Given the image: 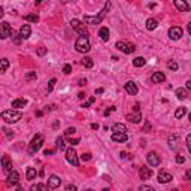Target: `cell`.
<instances>
[{
	"instance_id": "obj_59",
	"label": "cell",
	"mask_w": 191,
	"mask_h": 191,
	"mask_svg": "<svg viewBox=\"0 0 191 191\" xmlns=\"http://www.w3.org/2000/svg\"><path fill=\"white\" fill-rule=\"evenodd\" d=\"M52 152H54V151H51V150H46V151H45V155H51Z\"/></svg>"
},
{
	"instance_id": "obj_14",
	"label": "cell",
	"mask_w": 191,
	"mask_h": 191,
	"mask_svg": "<svg viewBox=\"0 0 191 191\" xmlns=\"http://www.w3.org/2000/svg\"><path fill=\"white\" fill-rule=\"evenodd\" d=\"M157 179H158V182L160 184H167V182H170L172 179H173V176H172V173H167V172H160L157 176Z\"/></svg>"
},
{
	"instance_id": "obj_49",
	"label": "cell",
	"mask_w": 191,
	"mask_h": 191,
	"mask_svg": "<svg viewBox=\"0 0 191 191\" xmlns=\"http://www.w3.org/2000/svg\"><path fill=\"white\" fill-rule=\"evenodd\" d=\"M185 179H187V181H191V169L185 172Z\"/></svg>"
},
{
	"instance_id": "obj_15",
	"label": "cell",
	"mask_w": 191,
	"mask_h": 191,
	"mask_svg": "<svg viewBox=\"0 0 191 191\" xmlns=\"http://www.w3.org/2000/svg\"><path fill=\"white\" fill-rule=\"evenodd\" d=\"M112 141L118 142V143H123V142L128 141V136H127V133H118V132H114V133H112Z\"/></svg>"
},
{
	"instance_id": "obj_45",
	"label": "cell",
	"mask_w": 191,
	"mask_h": 191,
	"mask_svg": "<svg viewBox=\"0 0 191 191\" xmlns=\"http://www.w3.org/2000/svg\"><path fill=\"white\" fill-rule=\"evenodd\" d=\"M36 52H37V55H45V54H46V48H43V46H41V48H37V51H36Z\"/></svg>"
},
{
	"instance_id": "obj_47",
	"label": "cell",
	"mask_w": 191,
	"mask_h": 191,
	"mask_svg": "<svg viewBox=\"0 0 191 191\" xmlns=\"http://www.w3.org/2000/svg\"><path fill=\"white\" fill-rule=\"evenodd\" d=\"M187 148H188V151L191 152V133L187 134Z\"/></svg>"
},
{
	"instance_id": "obj_6",
	"label": "cell",
	"mask_w": 191,
	"mask_h": 191,
	"mask_svg": "<svg viewBox=\"0 0 191 191\" xmlns=\"http://www.w3.org/2000/svg\"><path fill=\"white\" fill-rule=\"evenodd\" d=\"M66 160H67V163L72 164L73 167L79 166V158H78V154H76V151L73 150L72 146L66 150Z\"/></svg>"
},
{
	"instance_id": "obj_2",
	"label": "cell",
	"mask_w": 191,
	"mask_h": 191,
	"mask_svg": "<svg viewBox=\"0 0 191 191\" xmlns=\"http://www.w3.org/2000/svg\"><path fill=\"white\" fill-rule=\"evenodd\" d=\"M21 116L23 114L18 111V109H8V111H3L2 112V119H5L6 123L9 124H14V123H18L20 119H21Z\"/></svg>"
},
{
	"instance_id": "obj_36",
	"label": "cell",
	"mask_w": 191,
	"mask_h": 191,
	"mask_svg": "<svg viewBox=\"0 0 191 191\" xmlns=\"http://www.w3.org/2000/svg\"><path fill=\"white\" fill-rule=\"evenodd\" d=\"M48 188V185H43V184H36V185H32V188L30 190H42V191H45Z\"/></svg>"
},
{
	"instance_id": "obj_58",
	"label": "cell",
	"mask_w": 191,
	"mask_h": 191,
	"mask_svg": "<svg viewBox=\"0 0 191 191\" xmlns=\"http://www.w3.org/2000/svg\"><path fill=\"white\" fill-rule=\"evenodd\" d=\"M187 30H188V33H190V36H191V23H188V25H187Z\"/></svg>"
},
{
	"instance_id": "obj_46",
	"label": "cell",
	"mask_w": 191,
	"mask_h": 191,
	"mask_svg": "<svg viewBox=\"0 0 191 191\" xmlns=\"http://www.w3.org/2000/svg\"><path fill=\"white\" fill-rule=\"evenodd\" d=\"M150 130H151V124H150V121H145V127H143V130H142V132L148 133Z\"/></svg>"
},
{
	"instance_id": "obj_19",
	"label": "cell",
	"mask_w": 191,
	"mask_h": 191,
	"mask_svg": "<svg viewBox=\"0 0 191 191\" xmlns=\"http://www.w3.org/2000/svg\"><path fill=\"white\" fill-rule=\"evenodd\" d=\"M179 141H181V136H179V134H170V136H169V145H170V148H172V150H176Z\"/></svg>"
},
{
	"instance_id": "obj_41",
	"label": "cell",
	"mask_w": 191,
	"mask_h": 191,
	"mask_svg": "<svg viewBox=\"0 0 191 191\" xmlns=\"http://www.w3.org/2000/svg\"><path fill=\"white\" fill-rule=\"evenodd\" d=\"M12 37H14V42H15L17 45H20V43H21V39H23V37H21V34H20V33H18V34L12 33Z\"/></svg>"
},
{
	"instance_id": "obj_32",
	"label": "cell",
	"mask_w": 191,
	"mask_h": 191,
	"mask_svg": "<svg viewBox=\"0 0 191 191\" xmlns=\"http://www.w3.org/2000/svg\"><path fill=\"white\" fill-rule=\"evenodd\" d=\"M185 112H187V109H185V108H178L176 111H175V118L181 119V118L185 115Z\"/></svg>"
},
{
	"instance_id": "obj_12",
	"label": "cell",
	"mask_w": 191,
	"mask_h": 191,
	"mask_svg": "<svg viewBox=\"0 0 191 191\" xmlns=\"http://www.w3.org/2000/svg\"><path fill=\"white\" fill-rule=\"evenodd\" d=\"M173 5L179 12H188L190 11V5L185 0H173Z\"/></svg>"
},
{
	"instance_id": "obj_26",
	"label": "cell",
	"mask_w": 191,
	"mask_h": 191,
	"mask_svg": "<svg viewBox=\"0 0 191 191\" xmlns=\"http://www.w3.org/2000/svg\"><path fill=\"white\" fill-rule=\"evenodd\" d=\"M127 119H128L130 123H134V124H137V123H141V119H142L141 112L137 111V112H136V114H133V115H128V116H127Z\"/></svg>"
},
{
	"instance_id": "obj_16",
	"label": "cell",
	"mask_w": 191,
	"mask_h": 191,
	"mask_svg": "<svg viewBox=\"0 0 191 191\" xmlns=\"http://www.w3.org/2000/svg\"><path fill=\"white\" fill-rule=\"evenodd\" d=\"M2 166H3V172H6V173L12 172V161L9 160L8 155H3L2 157Z\"/></svg>"
},
{
	"instance_id": "obj_53",
	"label": "cell",
	"mask_w": 191,
	"mask_h": 191,
	"mask_svg": "<svg viewBox=\"0 0 191 191\" xmlns=\"http://www.w3.org/2000/svg\"><path fill=\"white\" fill-rule=\"evenodd\" d=\"M66 190L67 191H76V187H75V185H67Z\"/></svg>"
},
{
	"instance_id": "obj_10",
	"label": "cell",
	"mask_w": 191,
	"mask_h": 191,
	"mask_svg": "<svg viewBox=\"0 0 191 191\" xmlns=\"http://www.w3.org/2000/svg\"><path fill=\"white\" fill-rule=\"evenodd\" d=\"M116 48L121 51V52H124V54H132L136 48H134V45H130V43H125V42H116Z\"/></svg>"
},
{
	"instance_id": "obj_64",
	"label": "cell",
	"mask_w": 191,
	"mask_h": 191,
	"mask_svg": "<svg viewBox=\"0 0 191 191\" xmlns=\"http://www.w3.org/2000/svg\"><path fill=\"white\" fill-rule=\"evenodd\" d=\"M188 118H190V121H191V112H190V115H188Z\"/></svg>"
},
{
	"instance_id": "obj_21",
	"label": "cell",
	"mask_w": 191,
	"mask_h": 191,
	"mask_svg": "<svg viewBox=\"0 0 191 191\" xmlns=\"http://www.w3.org/2000/svg\"><path fill=\"white\" fill-rule=\"evenodd\" d=\"M20 34H21V37H23V39L30 37V34H32V28H30V25H28V24L23 25V27L20 28Z\"/></svg>"
},
{
	"instance_id": "obj_42",
	"label": "cell",
	"mask_w": 191,
	"mask_h": 191,
	"mask_svg": "<svg viewBox=\"0 0 191 191\" xmlns=\"http://www.w3.org/2000/svg\"><path fill=\"white\" fill-rule=\"evenodd\" d=\"M94 102H96V97H90L85 103H82V108H88V106H90L91 103H94Z\"/></svg>"
},
{
	"instance_id": "obj_55",
	"label": "cell",
	"mask_w": 191,
	"mask_h": 191,
	"mask_svg": "<svg viewBox=\"0 0 191 191\" xmlns=\"http://www.w3.org/2000/svg\"><path fill=\"white\" fill-rule=\"evenodd\" d=\"M91 128H93V130H97V128H99V124H97V123H93Z\"/></svg>"
},
{
	"instance_id": "obj_50",
	"label": "cell",
	"mask_w": 191,
	"mask_h": 191,
	"mask_svg": "<svg viewBox=\"0 0 191 191\" xmlns=\"http://www.w3.org/2000/svg\"><path fill=\"white\" fill-rule=\"evenodd\" d=\"M3 132L6 133V136H8V137H14V133H11V130H8V128H3Z\"/></svg>"
},
{
	"instance_id": "obj_35",
	"label": "cell",
	"mask_w": 191,
	"mask_h": 191,
	"mask_svg": "<svg viewBox=\"0 0 191 191\" xmlns=\"http://www.w3.org/2000/svg\"><path fill=\"white\" fill-rule=\"evenodd\" d=\"M57 148L60 151L66 150V143H64V141H63V137H57Z\"/></svg>"
},
{
	"instance_id": "obj_43",
	"label": "cell",
	"mask_w": 191,
	"mask_h": 191,
	"mask_svg": "<svg viewBox=\"0 0 191 191\" xmlns=\"http://www.w3.org/2000/svg\"><path fill=\"white\" fill-rule=\"evenodd\" d=\"M63 72H64L66 75L72 73V66H70V64H64V67H63Z\"/></svg>"
},
{
	"instance_id": "obj_1",
	"label": "cell",
	"mask_w": 191,
	"mask_h": 191,
	"mask_svg": "<svg viewBox=\"0 0 191 191\" xmlns=\"http://www.w3.org/2000/svg\"><path fill=\"white\" fill-rule=\"evenodd\" d=\"M109 9H111V2H106V5L103 6V9L100 11L99 14L96 15V17H90V15H85L84 17V21L87 23V24H93V25H96V24H100L103 20H105V17H106V14L109 12Z\"/></svg>"
},
{
	"instance_id": "obj_44",
	"label": "cell",
	"mask_w": 191,
	"mask_h": 191,
	"mask_svg": "<svg viewBox=\"0 0 191 191\" xmlns=\"http://www.w3.org/2000/svg\"><path fill=\"white\" fill-rule=\"evenodd\" d=\"M139 190H141V191H154V188H152V187H150V185H141V187H139Z\"/></svg>"
},
{
	"instance_id": "obj_22",
	"label": "cell",
	"mask_w": 191,
	"mask_h": 191,
	"mask_svg": "<svg viewBox=\"0 0 191 191\" xmlns=\"http://www.w3.org/2000/svg\"><path fill=\"white\" fill-rule=\"evenodd\" d=\"M112 132H118V133H127V127L123 123H115L112 125Z\"/></svg>"
},
{
	"instance_id": "obj_30",
	"label": "cell",
	"mask_w": 191,
	"mask_h": 191,
	"mask_svg": "<svg viewBox=\"0 0 191 191\" xmlns=\"http://www.w3.org/2000/svg\"><path fill=\"white\" fill-rule=\"evenodd\" d=\"M24 20L25 21H28V23H39V17L36 15V14H28V15H25L24 17Z\"/></svg>"
},
{
	"instance_id": "obj_5",
	"label": "cell",
	"mask_w": 191,
	"mask_h": 191,
	"mask_svg": "<svg viewBox=\"0 0 191 191\" xmlns=\"http://www.w3.org/2000/svg\"><path fill=\"white\" fill-rule=\"evenodd\" d=\"M70 27H72L79 36H87V37H88V30H87V27H85L79 20H72V21H70Z\"/></svg>"
},
{
	"instance_id": "obj_8",
	"label": "cell",
	"mask_w": 191,
	"mask_h": 191,
	"mask_svg": "<svg viewBox=\"0 0 191 191\" xmlns=\"http://www.w3.org/2000/svg\"><path fill=\"white\" fill-rule=\"evenodd\" d=\"M9 36H12V28H11L9 23L3 21V23L0 24V37H2V39H8Z\"/></svg>"
},
{
	"instance_id": "obj_28",
	"label": "cell",
	"mask_w": 191,
	"mask_h": 191,
	"mask_svg": "<svg viewBox=\"0 0 191 191\" xmlns=\"http://www.w3.org/2000/svg\"><path fill=\"white\" fill-rule=\"evenodd\" d=\"M175 94H176V97H178L179 100H185L187 99V96H188V93H187L185 88H176Z\"/></svg>"
},
{
	"instance_id": "obj_9",
	"label": "cell",
	"mask_w": 191,
	"mask_h": 191,
	"mask_svg": "<svg viewBox=\"0 0 191 191\" xmlns=\"http://www.w3.org/2000/svg\"><path fill=\"white\" fill-rule=\"evenodd\" d=\"M182 34H184V30L181 27H178V25H175V27H172V28L169 30V37H170L172 41H179V39L182 37Z\"/></svg>"
},
{
	"instance_id": "obj_13",
	"label": "cell",
	"mask_w": 191,
	"mask_h": 191,
	"mask_svg": "<svg viewBox=\"0 0 191 191\" xmlns=\"http://www.w3.org/2000/svg\"><path fill=\"white\" fill-rule=\"evenodd\" d=\"M60 184H61V179L58 178L57 175H51L50 178H48V188H51V190L58 188V187H60Z\"/></svg>"
},
{
	"instance_id": "obj_25",
	"label": "cell",
	"mask_w": 191,
	"mask_h": 191,
	"mask_svg": "<svg viewBox=\"0 0 191 191\" xmlns=\"http://www.w3.org/2000/svg\"><path fill=\"white\" fill-rule=\"evenodd\" d=\"M25 176H27V179H28V181H33V179H36V176H37L36 169H34V167H28V169H27V172H25Z\"/></svg>"
},
{
	"instance_id": "obj_17",
	"label": "cell",
	"mask_w": 191,
	"mask_h": 191,
	"mask_svg": "<svg viewBox=\"0 0 191 191\" xmlns=\"http://www.w3.org/2000/svg\"><path fill=\"white\" fill-rule=\"evenodd\" d=\"M124 88H125V91L128 93V94H132V96H136L137 94V87H136V84L133 82V81H128V82H125L124 85Z\"/></svg>"
},
{
	"instance_id": "obj_51",
	"label": "cell",
	"mask_w": 191,
	"mask_h": 191,
	"mask_svg": "<svg viewBox=\"0 0 191 191\" xmlns=\"http://www.w3.org/2000/svg\"><path fill=\"white\" fill-rule=\"evenodd\" d=\"M184 161H185V158H184L182 155H178V157H176V163H184Z\"/></svg>"
},
{
	"instance_id": "obj_27",
	"label": "cell",
	"mask_w": 191,
	"mask_h": 191,
	"mask_svg": "<svg viewBox=\"0 0 191 191\" xmlns=\"http://www.w3.org/2000/svg\"><path fill=\"white\" fill-rule=\"evenodd\" d=\"M157 20H154V18H150V20H146V30H150V32H152V30H155L157 28Z\"/></svg>"
},
{
	"instance_id": "obj_38",
	"label": "cell",
	"mask_w": 191,
	"mask_h": 191,
	"mask_svg": "<svg viewBox=\"0 0 191 191\" xmlns=\"http://www.w3.org/2000/svg\"><path fill=\"white\" fill-rule=\"evenodd\" d=\"M55 84H57V79H55V78H52L50 82H48V88H46V90H48V93L52 91V88H54V85H55Z\"/></svg>"
},
{
	"instance_id": "obj_57",
	"label": "cell",
	"mask_w": 191,
	"mask_h": 191,
	"mask_svg": "<svg viewBox=\"0 0 191 191\" xmlns=\"http://www.w3.org/2000/svg\"><path fill=\"white\" fill-rule=\"evenodd\" d=\"M78 97H79V99H84V97H85V93H79V94H78Z\"/></svg>"
},
{
	"instance_id": "obj_52",
	"label": "cell",
	"mask_w": 191,
	"mask_h": 191,
	"mask_svg": "<svg viewBox=\"0 0 191 191\" xmlns=\"http://www.w3.org/2000/svg\"><path fill=\"white\" fill-rule=\"evenodd\" d=\"M85 84H87V79H79V81H78V85H79V87H84Z\"/></svg>"
},
{
	"instance_id": "obj_20",
	"label": "cell",
	"mask_w": 191,
	"mask_h": 191,
	"mask_svg": "<svg viewBox=\"0 0 191 191\" xmlns=\"http://www.w3.org/2000/svg\"><path fill=\"white\" fill-rule=\"evenodd\" d=\"M139 175H141V179H150L151 176H152V170H151L150 167L143 166L139 169Z\"/></svg>"
},
{
	"instance_id": "obj_60",
	"label": "cell",
	"mask_w": 191,
	"mask_h": 191,
	"mask_svg": "<svg viewBox=\"0 0 191 191\" xmlns=\"http://www.w3.org/2000/svg\"><path fill=\"white\" fill-rule=\"evenodd\" d=\"M102 93H103V88H97L96 90V94H102Z\"/></svg>"
},
{
	"instance_id": "obj_33",
	"label": "cell",
	"mask_w": 191,
	"mask_h": 191,
	"mask_svg": "<svg viewBox=\"0 0 191 191\" xmlns=\"http://www.w3.org/2000/svg\"><path fill=\"white\" fill-rule=\"evenodd\" d=\"M8 67H9L8 58H2V67H0V72H2V73H5V72L8 70Z\"/></svg>"
},
{
	"instance_id": "obj_63",
	"label": "cell",
	"mask_w": 191,
	"mask_h": 191,
	"mask_svg": "<svg viewBox=\"0 0 191 191\" xmlns=\"http://www.w3.org/2000/svg\"><path fill=\"white\" fill-rule=\"evenodd\" d=\"M34 2H36V3H41L42 0H34Z\"/></svg>"
},
{
	"instance_id": "obj_54",
	"label": "cell",
	"mask_w": 191,
	"mask_h": 191,
	"mask_svg": "<svg viewBox=\"0 0 191 191\" xmlns=\"http://www.w3.org/2000/svg\"><path fill=\"white\" fill-rule=\"evenodd\" d=\"M114 111H115V108H114V106H112V108H111V109H106V111H105V115L108 116L109 114H111V112H114Z\"/></svg>"
},
{
	"instance_id": "obj_31",
	"label": "cell",
	"mask_w": 191,
	"mask_h": 191,
	"mask_svg": "<svg viewBox=\"0 0 191 191\" xmlns=\"http://www.w3.org/2000/svg\"><path fill=\"white\" fill-rule=\"evenodd\" d=\"M82 64H84V67H87V69H91V67L94 66V61H93L91 57H84Z\"/></svg>"
},
{
	"instance_id": "obj_23",
	"label": "cell",
	"mask_w": 191,
	"mask_h": 191,
	"mask_svg": "<svg viewBox=\"0 0 191 191\" xmlns=\"http://www.w3.org/2000/svg\"><path fill=\"white\" fill-rule=\"evenodd\" d=\"M25 105H27V100L25 99H15L12 102V108L14 109H21V108H24Z\"/></svg>"
},
{
	"instance_id": "obj_56",
	"label": "cell",
	"mask_w": 191,
	"mask_h": 191,
	"mask_svg": "<svg viewBox=\"0 0 191 191\" xmlns=\"http://www.w3.org/2000/svg\"><path fill=\"white\" fill-rule=\"evenodd\" d=\"M185 87H187L188 91H191V81H187V85H185Z\"/></svg>"
},
{
	"instance_id": "obj_61",
	"label": "cell",
	"mask_w": 191,
	"mask_h": 191,
	"mask_svg": "<svg viewBox=\"0 0 191 191\" xmlns=\"http://www.w3.org/2000/svg\"><path fill=\"white\" fill-rule=\"evenodd\" d=\"M36 116H42V111H37V112H36Z\"/></svg>"
},
{
	"instance_id": "obj_39",
	"label": "cell",
	"mask_w": 191,
	"mask_h": 191,
	"mask_svg": "<svg viewBox=\"0 0 191 191\" xmlns=\"http://www.w3.org/2000/svg\"><path fill=\"white\" fill-rule=\"evenodd\" d=\"M36 78H37L36 72H30V73L25 75V81H32V79H36Z\"/></svg>"
},
{
	"instance_id": "obj_62",
	"label": "cell",
	"mask_w": 191,
	"mask_h": 191,
	"mask_svg": "<svg viewBox=\"0 0 191 191\" xmlns=\"http://www.w3.org/2000/svg\"><path fill=\"white\" fill-rule=\"evenodd\" d=\"M58 125H60V123H58V121H57V123H54V125H52V127H54V128H57Z\"/></svg>"
},
{
	"instance_id": "obj_18",
	"label": "cell",
	"mask_w": 191,
	"mask_h": 191,
	"mask_svg": "<svg viewBox=\"0 0 191 191\" xmlns=\"http://www.w3.org/2000/svg\"><path fill=\"white\" fill-rule=\"evenodd\" d=\"M151 81H152V84H161L166 81V75L163 72H155L154 75L151 76Z\"/></svg>"
},
{
	"instance_id": "obj_7",
	"label": "cell",
	"mask_w": 191,
	"mask_h": 191,
	"mask_svg": "<svg viewBox=\"0 0 191 191\" xmlns=\"http://www.w3.org/2000/svg\"><path fill=\"white\" fill-rule=\"evenodd\" d=\"M20 182V173L17 170H12L8 173V178H6V185L8 187H15Z\"/></svg>"
},
{
	"instance_id": "obj_24",
	"label": "cell",
	"mask_w": 191,
	"mask_h": 191,
	"mask_svg": "<svg viewBox=\"0 0 191 191\" xmlns=\"http://www.w3.org/2000/svg\"><path fill=\"white\" fill-rule=\"evenodd\" d=\"M99 36L103 42H108L109 41V28L108 27H102L100 32H99Z\"/></svg>"
},
{
	"instance_id": "obj_37",
	"label": "cell",
	"mask_w": 191,
	"mask_h": 191,
	"mask_svg": "<svg viewBox=\"0 0 191 191\" xmlns=\"http://www.w3.org/2000/svg\"><path fill=\"white\" fill-rule=\"evenodd\" d=\"M75 133H76V128H75V127H69L66 132H64V136H66V137H70L72 134H75Z\"/></svg>"
},
{
	"instance_id": "obj_34",
	"label": "cell",
	"mask_w": 191,
	"mask_h": 191,
	"mask_svg": "<svg viewBox=\"0 0 191 191\" xmlns=\"http://www.w3.org/2000/svg\"><path fill=\"white\" fill-rule=\"evenodd\" d=\"M167 69H170V70H178L179 66H178V63H176L175 60H170V61H167Z\"/></svg>"
},
{
	"instance_id": "obj_11",
	"label": "cell",
	"mask_w": 191,
	"mask_h": 191,
	"mask_svg": "<svg viewBox=\"0 0 191 191\" xmlns=\"http://www.w3.org/2000/svg\"><path fill=\"white\" fill-rule=\"evenodd\" d=\"M146 160H148V164H150V166H152V167L158 166V164L161 163V158L158 157V154H157V152H154V151H151L150 154L146 155Z\"/></svg>"
},
{
	"instance_id": "obj_48",
	"label": "cell",
	"mask_w": 191,
	"mask_h": 191,
	"mask_svg": "<svg viewBox=\"0 0 191 191\" xmlns=\"http://www.w3.org/2000/svg\"><path fill=\"white\" fill-rule=\"evenodd\" d=\"M69 143H70V145H78V143H79V137H75V139H70V141H69Z\"/></svg>"
},
{
	"instance_id": "obj_4",
	"label": "cell",
	"mask_w": 191,
	"mask_h": 191,
	"mask_svg": "<svg viewBox=\"0 0 191 191\" xmlns=\"http://www.w3.org/2000/svg\"><path fill=\"white\" fill-rule=\"evenodd\" d=\"M42 145H43V136H42V134H36L33 139H32L30 145H28V154H30V155L36 154V152L42 148Z\"/></svg>"
},
{
	"instance_id": "obj_40",
	"label": "cell",
	"mask_w": 191,
	"mask_h": 191,
	"mask_svg": "<svg viewBox=\"0 0 191 191\" xmlns=\"http://www.w3.org/2000/svg\"><path fill=\"white\" fill-rule=\"evenodd\" d=\"M91 158H93V155L90 154V152H85V154L81 155V160H82V161H90Z\"/></svg>"
},
{
	"instance_id": "obj_3",
	"label": "cell",
	"mask_w": 191,
	"mask_h": 191,
	"mask_svg": "<svg viewBox=\"0 0 191 191\" xmlns=\"http://www.w3.org/2000/svg\"><path fill=\"white\" fill-rule=\"evenodd\" d=\"M75 50L78 51V52H81V54L90 52L91 46H90V41H88L87 36H79V37H78V41L75 42Z\"/></svg>"
},
{
	"instance_id": "obj_29",
	"label": "cell",
	"mask_w": 191,
	"mask_h": 191,
	"mask_svg": "<svg viewBox=\"0 0 191 191\" xmlns=\"http://www.w3.org/2000/svg\"><path fill=\"white\" fill-rule=\"evenodd\" d=\"M146 64V60L143 57H136L133 60V66L134 67H142V66H145Z\"/></svg>"
}]
</instances>
